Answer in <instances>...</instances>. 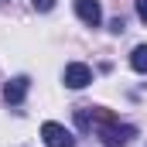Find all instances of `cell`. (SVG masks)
<instances>
[{"label": "cell", "instance_id": "obj_1", "mask_svg": "<svg viewBox=\"0 0 147 147\" xmlns=\"http://www.w3.org/2000/svg\"><path fill=\"white\" fill-rule=\"evenodd\" d=\"M96 137L103 140L106 147H123V144H130L134 137H137V127H130V123H106V127H99L96 130Z\"/></svg>", "mask_w": 147, "mask_h": 147}, {"label": "cell", "instance_id": "obj_2", "mask_svg": "<svg viewBox=\"0 0 147 147\" xmlns=\"http://www.w3.org/2000/svg\"><path fill=\"white\" fill-rule=\"evenodd\" d=\"M41 137H45L48 147H75V137L62 127V123H51V120L41 127Z\"/></svg>", "mask_w": 147, "mask_h": 147}, {"label": "cell", "instance_id": "obj_3", "mask_svg": "<svg viewBox=\"0 0 147 147\" xmlns=\"http://www.w3.org/2000/svg\"><path fill=\"white\" fill-rule=\"evenodd\" d=\"M89 82H92V69H89V65H82V62L65 65V86H69V89H86Z\"/></svg>", "mask_w": 147, "mask_h": 147}, {"label": "cell", "instance_id": "obj_4", "mask_svg": "<svg viewBox=\"0 0 147 147\" xmlns=\"http://www.w3.org/2000/svg\"><path fill=\"white\" fill-rule=\"evenodd\" d=\"M28 86H31V79H28V75H17V79H10V82L3 86V99H7L10 106L24 103V96H28Z\"/></svg>", "mask_w": 147, "mask_h": 147}, {"label": "cell", "instance_id": "obj_5", "mask_svg": "<svg viewBox=\"0 0 147 147\" xmlns=\"http://www.w3.org/2000/svg\"><path fill=\"white\" fill-rule=\"evenodd\" d=\"M75 14H79V21H82V24H89V28H96V24L103 21L99 0H75Z\"/></svg>", "mask_w": 147, "mask_h": 147}, {"label": "cell", "instance_id": "obj_6", "mask_svg": "<svg viewBox=\"0 0 147 147\" xmlns=\"http://www.w3.org/2000/svg\"><path fill=\"white\" fill-rule=\"evenodd\" d=\"M130 65H134V72H147V45H137L130 51Z\"/></svg>", "mask_w": 147, "mask_h": 147}, {"label": "cell", "instance_id": "obj_7", "mask_svg": "<svg viewBox=\"0 0 147 147\" xmlns=\"http://www.w3.org/2000/svg\"><path fill=\"white\" fill-rule=\"evenodd\" d=\"M31 7L45 14V10H51V7H55V0H31Z\"/></svg>", "mask_w": 147, "mask_h": 147}, {"label": "cell", "instance_id": "obj_8", "mask_svg": "<svg viewBox=\"0 0 147 147\" xmlns=\"http://www.w3.org/2000/svg\"><path fill=\"white\" fill-rule=\"evenodd\" d=\"M123 28H127L123 17H113V21H110V31H113V34H123Z\"/></svg>", "mask_w": 147, "mask_h": 147}, {"label": "cell", "instance_id": "obj_9", "mask_svg": "<svg viewBox=\"0 0 147 147\" xmlns=\"http://www.w3.org/2000/svg\"><path fill=\"white\" fill-rule=\"evenodd\" d=\"M137 17L147 24V0H137Z\"/></svg>", "mask_w": 147, "mask_h": 147}]
</instances>
